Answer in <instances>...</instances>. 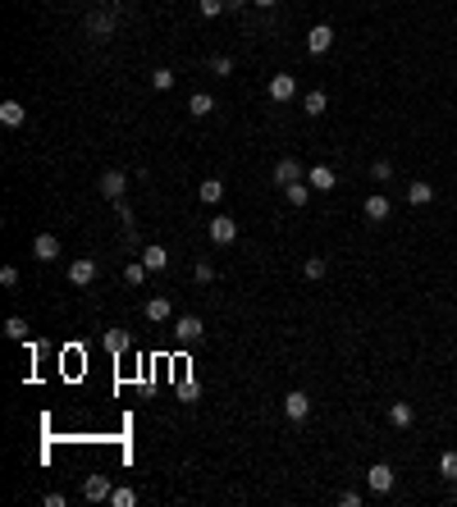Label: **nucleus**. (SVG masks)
<instances>
[{
	"label": "nucleus",
	"mask_w": 457,
	"mask_h": 507,
	"mask_svg": "<svg viewBox=\"0 0 457 507\" xmlns=\"http://www.w3.org/2000/svg\"><path fill=\"white\" fill-rule=\"evenodd\" d=\"M233 238H238V224H233V215H215V220H210V242H215V247H229Z\"/></svg>",
	"instance_id": "nucleus-5"
},
{
	"label": "nucleus",
	"mask_w": 457,
	"mask_h": 507,
	"mask_svg": "<svg viewBox=\"0 0 457 507\" xmlns=\"http://www.w3.org/2000/svg\"><path fill=\"white\" fill-rule=\"evenodd\" d=\"M110 494H114L110 475H87V484H83V499H87V503H105Z\"/></svg>",
	"instance_id": "nucleus-6"
},
{
	"label": "nucleus",
	"mask_w": 457,
	"mask_h": 507,
	"mask_svg": "<svg viewBox=\"0 0 457 507\" xmlns=\"http://www.w3.org/2000/svg\"><path fill=\"white\" fill-rule=\"evenodd\" d=\"M87 32L105 42V37L114 32V14H110V9H92V14H87Z\"/></svg>",
	"instance_id": "nucleus-10"
},
{
	"label": "nucleus",
	"mask_w": 457,
	"mask_h": 507,
	"mask_svg": "<svg viewBox=\"0 0 457 507\" xmlns=\"http://www.w3.org/2000/svg\"><path fill=\"white\" fill-rule=\"evenodd\" d=\"M329 46H334V28H329V23H316V28L307 32V51H311V55H325Z\"/></svg>",
	"instance_id": "nucleus-7"
},
{
	"label": "nucleus",
	"mask_w": 457,
	"mask_h": 507,
	"mask_svg": "<svg viewBox=\"0 0 457 507\" xmlns=\"http://www.w3.org/2000/svg\"><path fill=\"white\" fill-rule=\"evenodd\" d=\"M0 284H5V288H18V270L5 266V270H0Z\"/></svg>",
	"instance_id": "nucleus-36"
},
{
	"label": "nucleus",
	"mask_w": 457,
	"mask_h": 507,
	"mask_svg": "<svg viewBox=\"0 0 457 507\" xmlns=\"http://www.w3.org/2000/svg\"><path fill=\"white\" fill-rule=\"evenodd\" d=\"M92 279H96V261H73V266H69V284L73 288H87V284H92Z\"/></svg>",
	"instance_id": "nucleus-13"
},
{
	"label": "nucleus",
	"mask_w": 457,
	"mask_h": 507,
	"mask_svg": "<svg viewBox=\"0 0 457 507\" xmlns=\"http://www.w3.org/2000/svg\"><path fill=\"white\" fill-rule=\"evenodd\" d=\"M366 484H371L375 494H393V466H388V462H375L371 471H366Z\"/></svg>",
	"instance_id": "nucleus-3"
},
{
	"label": "nucleus",
	"mask_w": 457,
	"mask_h": 507,
	"mask_svg": "<svg viewBox=\"0 0 457 507\" xmlns=\"http://www.w3.org/2000/svg\"><path fill=\"white\" fill-rule=\"evenodd\" d=\"M142 261H147V270H151V275H160V270L170 266V251H165L160 242H151V247H142Z\"/></svg>",
	"instance_id": "nucleus-17"
},
{
	"label": "nucleus",
	"mask_w": 457,
	"mask_h": 507,
	"mask_svg": "<svg viewBox=\"0 0 457 507\" xmlns=\"http://www.w3.org/2000/svg\"><path fill=\"white\" fill-rule=\"evenodd\" d=\"M197 9H201V18H220L229 9V0H197Z\"/></svg>",
	"instance_id": "nucleus-26"
},
{
	"label": "nucleus",
	"mask_w": 457,
	"mask_h": 507,
	"mask_svg": "<svg viewBox=\"0 0 457 507\" xmlns=\"http://www.w3.org/2000/svg\"><path fill=\"white\" fill-rule=\"evenodd\" d=\"M238 9H247V0H229V14H238Z\"/></svg>",
	"instance_id": "nucleus-38"
},
{
	"label": "nucleus",
	"mask_w": 457,
	"mask_h": 507,
	"mask_svg": "<svg viewBox=\"0 0 457 507\" xmlns=\"http://www.w3.org/2000/svg\"><path fill=\"white\" fill-rule=\"evenodd\" d=\"M124 188H129V179H124L119 169H105V174H101V197H105V201H119Z\"/></svg>",
	"instance_id": "nucleus-12"
},
{
	"label": "nucleus",
	"mask_w": 457,
	"mask_h": 507,
	"mask_svg": "<svg viewBox=\"0 0 457 507\" xmlns=\"http://www.w3.org/2000/svg\"><path fill=\"white\" fill-rule=\"evenodd\" d=\"M110 503H114V507H133V503H138V494H133V489H114Z\"/></svg>",
	"instance_id": "nucleus-35"
},
{
	"label": "nucleus",
	"mask_w": 457,
	"mask_h": 507,
	"mask_svg": "<svg viewBox=\"0 0 457 507\" xmlns=\"http://www.w3.org/2000/svg\"><path fill=\"white\" fill-rule=\"evenodd\" d=\"M302 179H307V169L293 160V155H284V160L275 165V183H279V188H284V183H302Z\"/></svg>",
	"instance_id": "nucleus-11"
},
{
	"label": "nucleus",
	"mask_w": 457,
	"mask_h": 507,
	"mask_svg": "<svg viewBox=\"0 0 457 507\" xmlns=\"http://www.w3.org/2000/svg\"><path fill=\"white\" fill-rule=\"evenodd\" d=\"M210 73H215V78H229V73H233V60H229V55H210Z\"/></svg>",
	"instance_id": "nucleus-31"
},
{
	"label": "nucleus",
	"mask_w": 457,
	"mask_h": 507,
	"mask_svg": "<svg viewBox=\"0 0 457 507\" xmlns=\"http://www.w3.org/2000/svg\"><path fill=\"white\" fill-rule=\"evenodd\" d=\"M302 110L311 114V119H320V114L329 110V96H325V92H307V96H302Z\"/></svg>",
	"instance_id": "nucleus-19"
},
{
	"label": "nucleus",
	"mask_w": 457,
	"mask_h": 507,
	"mask_svg": "<svg viewBox=\"0 0 457 507\" xmlns=\"http://www.w3.org/2000/svg\"><path fill=\"white\" fill-rule=\"evenodd\" d=\"M371 179H375V183L393 179V165H388V160H375V165H371Z\"/></svg>",
	"instance_id": "nucleus-34"
},
{
	"label": "nucleus",
	"mask_w": 457,
	"mask_h": 507,
	"mask_svg": "<svg viewBox=\"0 0 457 507\" xmlns=\"http://www.w3.org/2000/svg\"><path fill=\"white\" fill-rule=\"evenodd\" d=\"M129 343H133L129 329H105V347H110V352H124Z\"/></svg>",
	"instance_id": "nucleus-25"
},
{
	"label": "nucleus",
	"mask_w": 457,
	"mask_h": 507,
	"mask_svg": "<svg viewBox=\"0 0 457 507\" xmlns=\"http://www.w3.org/2000/svg\"><path fill=\"white\" fill-rule=\"evenodd\" d=\"M407 201H412V206H430L434 188H430V183H412V188H407Z\"/></svg>",
	"instance_id": "nucleus-22"
},
{
	"label": "nucleus",
	"mask_w": 457,
	"mask_h": 507,
	"mask_svg": "<svg viewBox=\"0 0 457 507\" xmlns=\"http://www.w3.org/2000/svg\"><path fill=\"white\" fill-rule=\"evenodd\" d=\"M412 421H416V407L412 402H393V407H388V425H393V430H412Z\"/></svg>",
	"instance_id": "nucleus-14"
},
{
	"label": "nucleus",
	"mask_w": 457,
	"mask_h": 507,
	"mask_svg": "<svg viewBox=\"0 0 457 507\" xmlns=\"http://www.w3.org/2000/svg\"><path fill=\"white\" fill-rule=\"evenodd\" d=\"M284 416H288V421H307V416H311V398L302 393V388L284 393Z\"/></svg>",
	"instance_id": "nucleus-4"
},
{
	"label": "nucleus",
	"mask_w": 457,
	"mask_h": 507,
	"mask_svg": "<svg viewBox=\"0 0 457 507\" xmlns=\"http://www.w3.org/2000/svg\"><path fill=\"white\" fill-rule=\"evenodd\" d=\"M147 275H151V270H147V261H133V266H124V279H129L133 288H142V284H147Z\"/></svg>",
	"instance_id": "nucleus-24"
},
{
	"label": "nucleus",
	"mask_w": 457,
	"mask_h": 507,
	"mask_svg": "<svg viewBox=\"0 0 457 507\" xmlns=\"http://www.w3.org/2000/svg\"><path fill=\"white\" fill-rule=\"evenodd\" d=\"M251 5H261V9H270V5H279V0H251Z\"/></svg>",
	"instance_id": "nucleus-39"
},
{
	"label": "nucleus",
	"mask_w": 457,
	"mask_h": 507,
	"mask_svg": "<svg viewBox=\"0 0 457 507\" xmlns=\"http://www.w3.org/2000/svg\"><path fill=\"white\" fill-rule=\"evenodd\" d=\"M114 215H119V224H124V229H133V206H129V201H114Z\"/></svg>",
	"instance_id": "nucleus-33"
},
{
	"label": "nucleus",
	"mask_w": 457,
	"mask_h": 507,
	"mask_svg": "<svg viewBox=\"0 0 457 507\" xmlns=\"http://www.w3.org/2000/svg\"><path fill=\"white\" fill-rule=\"evenodd\" d=\"M170 316H174L170 297H151V302H147V320H151V325H160V320H170Z\"/></svg>",
	"instance_id": "nucleus-20"
},
{
	"label": "nucleus",
	"mask_w": 457,
	"mask_h": 507,
	"mask_svg": "<svg viewBox=\"0 0 457 507\" xmlns=\"http://www.w3.org/2000/svg\"><path fill=\"white\" fill-rule=\"evenodd\" d=\"M307 183H311L316 192H334V188H338V174L329 169V165H311V169H307Z\"/></svg>",
	"instance_id": "nucleus-9"
},
{
	"label": "nucleus",
	"mask_w": 457,
	"mask_h": 507,
	"mask_svg": "<svg viewBox=\"0 0 457 507\" xmlns=\"http://www.w3.org/2000/svg\"><path fill=\"white\" fill-rule=\"evenodd\" d=\"M388 197H380V192H375V197H366V206H362V215L371 220V224H380V220H388Z\"/></svg>",
	"instance_id": "nucleus-15"
},
{
	"label": "nucleus",
	"mask_w": 457,
	"mask_h": 507,
	"mask_svg": "<svg viewBox=\"0 0 457 507\" xmlns=\"http://www.w3.org/2000/svg\"><path fill=\"white\" fill-rule=\"evenodd\" d=\"M197 197L206 201V206H215V201L225 197V183H220V179H206V183H201V188H197Z\"/></svg>",
	"instance_id": "nucleus-23"
},
{
	"label": "nucleus",
	"mask_w": 457,
	"mask_h": 507,
	"mask_svg": "<svg viewBox=\"0 0 457 507\" xmlns=\"http://www.w3.org/2000/svg\"><path fill=\"white\" fill-rule=\"evenodd\" d=\"M192 279H197V284H215V266H210V261H197V266H192Z\"/></svg>",
	"instance_id": "nucleus-29"
},
{
	"label": "nucleus",
	"mask_w": 457,
	"mask_h": 507,
	"mask_svg": "<svg viewBox=\"0 0 457 507\" xmlns=\"http://www.w3.org/2000/svg\"><path fill=\"white\" fill-rule=\"evenodd\" d=\"M439 475H444V480H457V453H453V448L439 457Z\"/></svg>",
	"instance_id": "nucleus-30"
},
{
	"label": "nucleus",
	"mask_w": 457,
	"mask_h": 507,
	"mask_svg": "<svg viewBox=\"0 0 457 507\" xmlns=\"http://www.w3.org/2000/svg\"><path fill=\"white\" fill-rule=\"evenodd\" d=\"M60 238L55 233H37V242H32V261H42V266H51V261H60Z\"/></svg>",
	"instance_id": "nucleus-1"
},
{
	"label": "nucleus",
	"mask_w": 457,
	"mask_h": 507,
	"mask_svg": "<svg viewBox=\"0 0 457 507\" xmlns=\"http://www.w3.org/2000/svg\"><path fill=\"white\" fill-rule=\"evenodd\" d=\"M201 334H206L201 316H179V320H174V338H179V343H197Z\"/></svg>",
	"instance_id": "nucleus-2"
},
{
	"label": "nucleus",
	"mask_w": 457,
	"mask_h": 507,
	"mask_svg": "<svg viewBox=\"0 0 457 507\" xmlns=\"http://www.w3.org/2000/svg\"><path fill=\"white\" fill-rule=\"evenodd\" d=\"M270 96H275L279 105H288L297 96V78L293 73H275V78H270Z\"/></svg>",
	"instance_id": "nucleus-8"
},
{
	"label": "nucleus",
	"mask_w": 457,
	"mask_h": 507,
	"mask_svg": "<svg viewBox=\"0 0 457 507\" xmlns=\"http://www.w3.org/2000/svg\"><path fill=\"white\" fill-rule=\"evenodd\" d=\"M5 334L23 343V338H28V320H23V316H9V320H5Z\"/></svg>",
	"instance_id": "nucleus-27"
},
{
	"label": "nucleus",
	"mask_w": 457,
	"mask_h": 507,
	"mask_svg": "<svg viewBox=\"0 0 457 507\" xmlns=\"http://www.w3.org/2000/svg\"><path fill=\"white\" fill-rule=\"evenodd\" d=\"M325 270H329V266H325V256H307L302 275H307V279H325Z\"/></svg>",
	"instance_id": "nucleus-28"
},
{
	"label": "nucleus",
	"mask_w": 457,
	"mask_h": 507,
	"mask_svg": "<svg viewBox=\"0 0 457 507\" xmlns=\"http://www.w3.org/2000/svg\"><path fill=\"white\" fill-rule=\"evenodd\" d=\"M23 119H28L23 101H0V124H5V129H18Z\"/></svg>",
	"instance_id": "nucleus-16"
},
{
	"label": "nucleus",
	"mask_w": 457,
	"mask_h": 507,
	"mask_svg": "<svg viewBox=\"0 0 457 507\" xmlns=\"http://www.w3.org/2000/svg\"><path fill=\"white\" fill-rule=\"evenodd\" d=\"M151 87H155V92H170V87H174V73H170V69H151Z\"/></svg>",
	"instance_id": "nucleus-32"
},
{
	"label": "nucleus",
	"mask_w": 457,
	"mask_h": 507,
	"mask_svg": "<svg viewBox=\"0 0 457 507\" xmlns=\"http://www.w3.org/2000/svg\"><path fill=\"white\" fill-rule=\"evenodd\" d=\"M338 503H343V507H357V503H362V494H357V489H343V494H338Z\"/></svg>",
	"instance_id": "nucleus-37"
},
{
	"label": "nucleus",
	"mask_w": 457,
	"mask_h": 507,
	"mask_svg": "<svg viewBox=\"0 0 457 507\" xmlns=\"http://www.w3.org/2000/svg\"><path fill=\"white\" fill-rule=\"evenodd\" d=\"M311 192H316V188H311L307 179H302V183H284V197H288V206H307V201H311Z\"/></svg>",
	"instance_id": "nucleus-18"
},
{
	"label": "nucleus",
	"mask_w": 457,
	"mask_h": 507,
	"mask_svg": "<svg viewBox=\"0 0 457 507\" xmlns=\"http://www.w3.org/2000/svg\"><path fill=\"white\" fill-rule=\"evenodd\" d=\"M210 110H215V101H210V96L206 92H197V96H188V114H192V119H206V114Z\"/></svg>",
	"instance_id": "nucleus-21"
}]
</instances>
